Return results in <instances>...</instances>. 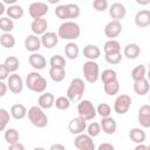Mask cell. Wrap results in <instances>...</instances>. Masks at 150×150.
<instances>
[{"label": "cell", "instance_id": "6da1fadb", "mask_svg": "<svg viewBox=\"0 0 150 150\" xmlns=\"http://www.w3.org/2000/svg\"><path fill=\"white\" fill-rule=\"evenodd\" d=\"M81 34V28L79 23L74 21H64L63 23L60 25L57 29V35L59 38L63 40H76Z\"/></svg>", "mask_w": 150, "mask_h": 150}, {"label": "cell", "instance_id": "7a4b0ae2", "mask_svg": "<svg viewBox=\"0 0 150 150\" xmlns=\"http://www.w3.org/2000/svg\"><path fill=\"white\" fill-rule=\"evenodd\" d=\"M26 87L34 91V93H38V94H41V93H45L46 88H47V81L46 79L39 74L38 71H30L27 74L26 76Z\"/></svg>", "mask_w": 150, "mask_h": 150}, {"label": "cell", "instance_id": "3957f363", "mask_svg": "<svg viewBox=\"0 0 150 150\" xmlns=\"http://www.w3.org/2000/svg\"><path fill=\"white\" fill-rule=\"evenodd\" d=\"M84 90H86L84 81L80 77H76L71 80L66 94H67V97L70 100V102H79V101H82Z\"/></svg>", "mask_w": 150, "mask_h": 150}, {"label": "cell", "instance_id": "277c9868", "mask_svg": "<svg viewBox=\"0 0 150 150\" xmlns=\"http://www.w3.org/2000/svg\"><path fill=\"white\" fill-rule=\"evenodd\" d=\"M28 118L30 123L36 128H45L48 124V117L45 114L43 109L39 105H33L28 109Z\"/></svg>", "mask_w": 150, "mask_h": 150}, {"label": "cell", "instance_id": "5b68a950", "mask_svg": "<svg viewBox=\"0 0 150 150\" xmlns=\"http://www.w3.org/2000/svg\"><path fill=\"white\" fill-rule=\"evenodd\" d=\"M84 79L89 83H95L100 77V67L95 61H86L82 66Z\"/></svg>", "mask_w": 150, "mask_h": 150}, {"label": "cell", "instance_id": "8992f818", "mask_svg": "<svg viewBox=\"0 0 150 150\" xmlns=\"http://www.w3.org/2000/svg\"><path fill=\"white\" fill-rule=\"evenodd\" d=\"M77 114L81 118H83L86 121H90V120L95 118V116L97 115V111L91 101L82 100L77 104Z\"/></svg>", "mask_w": 150, "mask_h": 150}, {"label": "cell", "instance_id": "52a82bcc", "mask_svg": "<svg viewBox=\"0 0 150 150\" xmlns=\"http://www.w3.org/2000/svg\"><path fill=\"white\" fill-rule=\"evenodd\" d=\"M130 105H131V97L127 94H121L116 97L114 102V110L118 115H124L130 109Z\"/></svg>", "mask_w": 150, "mask_h": 150}, {"label": "cell", "instance_id": "ba28073f", "mask_svg": "<svg viewBox=\"0 0 150 150\" xmlns=\"http://www.w3.org/2000/svg\"><path fill=\"white\" fill-rule=\"evenodd\" d=\"M49 8H48V5L46 2H42V1H36V2H32L29 5V8H28V12H29V15L36 20V19H42L47 13H48Z\"/></svg>", "mask_w": 150, "mask_h": 150}, {"label": "cell", "instance_id": "9c48e42d", "mask_svg": "<svg viewBox=\"0 0 150 150\" xmlns=\"http://www.w3.org/2000/svg\"><path fill=\"white\" fill-rule=\"evenodd\" d=\"M74 145L79 150H95V143L93 141V137H90L88 134L77 135L75 137Z\"/></svg>", "mask_w": 150, "mask_h": 150}, {"label": "cell", "instance_id": "30bf717a", "mask_svg": "<svg viewBox=\"0 0 150 150\" xmlns=\"http://www.w3.org/2000/svg\"><path fill=\"white\" fill-rule=\"evenodd\" d=\"M87 127H88L87 125V121L83 120V118H81L80 116L71 118L69 121V123H68V130H69V132L73 134V135H76V136L83 134V131L87 129Z\"/></svg>", "mask_w": 150, "mask_h": 150}, {"label": "cell", "instance_id": "8fae6325", "mask_svg": "<svg viewBox=\"0 0 150 150\" xmlns=\"http://www.w3.org/2000/svg\"><path fill=\"white\" fill-rule=\"evenodd\" d=\"M122 32V23L118 20H111L109 21L104 27V34L109 40H115Z\"/></svg>", "mask_w": 150, "mask_h": 150}, {"label": "cell", "instance_id": "7c38bea8", "mask_svg": "<svg viewBox=\"0 0 150 150\" xmlns=\"http://www.w3.org/2000/svg\"><path fill=\"white\" fill-rule=\"evenodd\" d=\"M23 84H25L23 80L20 75H18L15 73L9 75L8 81H7V86H8L9 91H12L13 94H20L23 90Z\"/></svg>", "mask_w": 150, "mask_h": 150}, {"label": "cell", "instance_id": "4fadbf2b", "mask_svg": "<svg viewBox=\"0 0 150 150\" xmlns=\"http://www.w3.org/2000/svg\"><path fill=\"white\" fill-rule=\"evenodd\" d=\"M42 43H41V38H39L38 35H34V34H30V35H27L26 39H25V48L30 52L32 54L33 53H38V50L41 48Z\"/></svg>", "mask_w": 150, "mask_h": 150}, {"label": "cell", "instance_id": "5bb4252c", "mask_svg": "<svg viewBox=\"0 0 150 150\" xmlns=\"http://www.w3.org/2000/svg\"><path fill=\"white\" fill-rule=\"evenodd\" d=\"M109 14L112 18V20H118L120 21L127 14L125 6L123 4H121V2H114L109 7Z\"/></svg>", "mask_w": 150, "mask_h": 150}, {"label": "cell", "instance_id": "9a60e30c", "mask_svg": "<svg viewBox=\"0 0 150 150\" xmlns=\"http://www.w3.org/2000/svg\"><path fill=\"white\" fill-rule=\"evenodd\" d=\"M28 62L36 70H41L47 66V60L45 59V56L42 54H39V53L30 54L28 57Z\"/></svg>", "mask_w": 150, "mask_h": 150}, {"label": "cell", "instance_id": "2e32d148", "mask_svg": "<svg viewBox=\"0 0 150 150\" xmlns=\"http://www.w3.org/2000/svg\"><path fill=\"white\" fill-rule=\"evenodd\" d=\"M135 25L139 28L148 27L150 25V11L141 9L135 15Z\"/></svg>", "mask_w": 150, "mask_h": 150}, {"label": "cell", "instance_id": "e0dca14e", "mask_svg": "<svg viewBox=\"0 0 150 150\" xmlns=\"http://www.w3.org/2000/svg\"><path fill=\"white\" fill-rule=\"evenodd\" d=\"M138 123L143 128H150V105L143 104L138 109Z\"/></svg>", "mask_w": 150, "mask_h": 150}, {"label": "cell", "instance_id": "ac0fdd59", "mask_svg": "<svg viewBox=\"0 0 150 150\" xmlns=\"http://www.w3.org/2000/svg\"><path fill=\"white\" fill-rule=\"evenodd\" d=\"M47 28H48V22L46 19H36L33 20L32 25H30V29L33 32L34 35H43L45 33H47Z\"/></svg>", "mask_w": 150, "mask_h": 150}, {"label": "cell", "instance_id": "d6986e66", "mask_svg": "<svg viewBox=\"0 0 150 150\" xmlns=\"http://www.w3.org/2000/svg\"><path fill=\"white\" fill-rule=\"evenodd\" d=\"M41 43L48 49L54 48L59 43V35L54 32H47L41 36Z\"/></svg>", "mask_w": 150, "mask_h": 150}, {"label": "cell", "instance_id": "ffe728a7", "mask_svg": "<svg viewBox=\"0 0 150 150\" xmlns=\"http://www.w3.org/2000/svg\"><path fill=\"white\" fill-rule=\"evenodd\" d=\"M38 105L42 109H50L55 105V97L52 93H42L38 98Z\"/></svg>", "mask_w": 150, "mask_h": 150}, {"label": "cell", "instance_id": "44dd1931", "mask_svg": "<svg viewBox=\"0 0 150 150\" xmlns=\"http://www.w3.org/2000/svg\"><path fill=\"white\" fill-rule=\"evenodd\" d=\"M83 56L88 59V61H95L101 56V50L96 45H87L83 48Z\"/></svg>", "mask_w": 150, "mask_h": 150}, {"label": "cell", "instance_id": "7402d4cb", "mask_svg": "<svg viewBox=\"0 0 150 150\" xmlns=\"http://www.w3.org/2000/svg\"><path fill=\"white\" fill-rule=\"evenodd\" d=\"M101 128L103 130V132H105L107 135H112L116 132L117 129V124L116 121L112 117H105V118H101Z\"/></svg>", "mask_w": 150, "mask_h": 150}, {"label": "cell", "instance_id": "603a6c76", "mask_svg": "<svg viewBox=\"0 0 150 150\" xmlns=\"http://www.w3.org/2000/svg\"><path fill=\"white\" fill-rule=\"evenodd\" d=\"M145 137H146V135H145L144 130L141 129V128H132V129H130V131H129V138H130L134 143H136V144H142V143H144Z\"/></svg>", "mask_w": 150, "mask_h": 150}, {"label": "cell", "instance_id": "cb8c5ba5", "mask_svg": "<svg viewBox=\"0 0 150 150\" xmlns=\"http://www.w3.org/2000/svg\"><path fill=\"white\" fill-rule=\"evenodd\" d=\"M141 53V48L137 43H128L124 49H123V54L127 59H130V60H134L136 57H138Z\"/></svg>", "mask_w": 150, "mask_h": 150}, {"label": "cell", "instance_id": "d4e9b609", "mask_svg": "<svg viewBox=\"0 0 150 150\" xmlns=\"http://www.w3.org/2000/svg\"><path fill=\"white\" fill-rule=\"evenodd\" d=\"M27 114H28L27 108L23 104L16 103V104H13L11 107V115L15 120H22V118H25L27 116Z\"/></svg>", "mask_w": 150, "mask_h": 150}, {"label": "cell", "instance_id": "484cf974", "mask_svg": "<svg viewBox=\"0 0 150 150\" xmlns=\"http://www.w3.org/2000/svg\"><path fill=\"white\" fill-rule=\"evenodd\" d=\"M149 89H150V84H149L148 79H143L134 83V91L139 96H144L145 94H148Z\"/></svg>", "mask_w": 150, "mask_h": 150}, {"label": "cell", "instance_id": "4316f807", "mask_svg": "<svg viewBox=\"0 0 150 150\" xmlns=\"http://www.w3.org/2000/svg\"><path fill=\"white\" fill-rule=\"evenodd\" d=\"M103 50H104V55L117 54L121 53V45L117 40H108L103 46Z\"/></svg>", "mask_w": 150, "mask_h": 150}, {"label": "cell", "instance_id": "83f0119b", "mask_svg": "<svg viewBox=\"0 0 150 150\" xmlns=\"http://www.w3.org/2000/svg\"><path fill=\"white\" fill-rule=\"evenodd\" d=\"M79 53H80V49H79V46L75 42H68L64 46V54H66L67 59L75 60V59H77Z\"/></svg>", "mask_w": 150, "mask_h": 150}, {"label": "cell", "instance_id": "f1b7e54d", "mask_svg": "<svg viewBox=\"0 0 150 150\" xmlns=\"http://www.w3.org/2000/svg\"><path fill=\"white\" fill-rule=\"evenodd\" d=\"M6 14L9 19H21L23 16V8L20 5H11L6 9Z\"/></svg>", "mask_w": 150, "mask_h": 150}, {"label": "cell", "instance_id": "f546056e", "mask_svg": "<svg viewBox=\"0 0 150 150\" xmlns=\"http://www.w3.org/2000/svg\"><path fill=\"white\" fill-rule=\"evenodd\" d=\"M0 43L4 48L11 49L15 46V38L11 33H2L0 36Z\"/></svg>", "mask_w": 150, "mask_h": 150}, {"label": "cell", "instance_id": "4dcf8cb0", "mask_svg": "<svg viewBox=\"0 0 150 150\" xmlns=\"http://www.w3.org/2000/svg\"><path fill=\"white\" fill-rule=\"evenodd\" d=\"M4 137H5V141L9 145L14 144V143H18L19 142V131L16 129H14V128H9V129L5 130Z\"/></svg>", "mask_w": 150, "mask_h": 150}, {"label": "cell", "instance_id": "1f68e13d", "mask_svg": "<svg viewBox=\"0 0 150 150\" xmlns=\"http://www.w3.org/2000/svg\"><path fill=\"white\" fill-rule=\"evenodd\" d=\"M103 89H104V91H105L107 95L114 96V95H116L120 91V82L117 80H115V81L104 83L103 84Z\"/></svg>", "mask_w": 150, "mask_h": 150}, {"label": "cell", "instance_id": "d6a6232c", "mask_svg": "<svg viewBox=\"0 0 150 150\" xmlns=\"http://www.w3.org/2000/svg\"><path fill=\"white\" fill-rule=\"evenodd\" d=\"M50 68H59V69H66V59L61 55H53L49 60Z\"/></svg>", "mask_w": 150, "mask_h": 150}, {"label": "cell", "instance_id": "836d02e7", "mask_svg": "<svg viewBox=\"0 0 150 150\" xmlns=\"http://www.w3.org/2000/svg\"><path fill=\"white\" fill-rule=\"evenodd\" d=\"M145 75H146V70H145V67L143 64H138L131 70V77L135 82L145 79Z\"/></svg>", "mask_w": 150, "mask_h": 150}, {"label": "cell", "instance_id": "e575fe53", "mask_svg": "<svg viewBox=\"0 0 150 150\" xmlns=\"http://www.w3.org/2000/svg\"><path fill=\"white\" fill-rule=\"evenodd\" d=\"M49 76L54 82H62L66 77V69L50 68L49 69Z\"/></svg>", "mask_w": 150, "mask_h": 150}, {"label": "cell", "instance_id": "d590c367", "mask_svg": "<svg viewBox=\"0 0 150 150\" xmlns=\"http://www.w3.org/2000/svg\"><path fill=\"white\" fill-rule=\"evenodd\" d=\"M0 29L4 33H11L14 29V22L8 16H1L0 18Z\"/></svg>", "mask_w": 150, "mask_h": 150}, {"label": "cell", "instance_id": "8d00e7d4", "mask_svg": "<svg viewBox=\"0 0 150 150\" xmlns=\"http://www.w3.org/2000/svg\"><path fill=\"white\" fill-rule=\"evenodd\" d=\"M4 64L7 67V69L9 70V73H13V74H14V73L19 69L20 62H19V60H18L16 56H8V57L5 60Z\"/></svg>", "mask_w": 150, "mask_h": 150}, {"label": "cell", "instance_id": "74e56055", "mask_svg": "<svg viewBox=\"0 0 150 150\" xmlns=\"http://www.w3.org/2000/svg\"><path fill=\"white\" fill-rule=\"evenodd\" d=\"M100 77H101V80H102V82L104 84V83H108V82L117 80V73L114 69H105V70L102 71Z\"/></svg>", "mask_w": 150, "mask_h": 150}, {"label": "cell", "instance_id": "f35d334b", "mask_svg": "<svg viewBox=\"0 0 150 150\" xmlns=\"http://www.w3.org/2000/svg\"><path fill=\"white\" fill-rule=\"evenodd\" d=\"M55 107L59 110H67L70 107V100L67 96H59L55 100Z\"/></svg>", "mask_w": 150, "mask_h": 150}, {"label": "cell", "instance_id": "ab89813d", "mask_svg": "<svg viewBox=\"0 0 150 150\" xmlns=\"http://www.w3.org/2000/svg\"><path fill=\"white\" fill-rule=\"evenodd\" d=\"M97 115L101 116V118H105V117H110L111 114V108L108 103H100L96 108Z\"/></svg>", "mask_w": 150, "mask_h": 150}, {"label": "cell", "instance_id": "60d3db41", "mask_svg": "<svg viewBox=\"0 0 150 150\" xmlns=\"http://www.w3.org/2000/svg\"><path fill=\"white\" fill-rule=\"evenodd\" d=\"M102 131V128H101V124L97 123V122H91L88 127H87V132L90 137H96L100 135V132Z\"/></svg>", "mask_w": 150, "mask_h": 150}, {"label": "cell", "instance_id": "b9f144b4", "mask_svg": "<svg viewBox=\"0 0 150 150\" xmlns=\"http://www.w3.org/2000/svg\"><path fill=\"white\" fill-rule=\"evenodd\" d=\"M67 13H68V19H76L80 15V7L76 4H67Z\"/></svg>", "mask_w": 150, "mask_h": 150}, {"label": "cell", "instance_id": "7bdbcfd3", "mask_svg": "<svg viewBox=\"0 0 150 150\" xmlns=\"http://www.w3.org/2000/svg\"><path fill=\"white\" fill-rule=\"evenodd\" d=\"M9 122V112L5 108H0V130L4 131Z\"/></svg>", "mask_w": 150, "mask_h": 150}, {"label": "cell", "instance_id": "ee69618b", "mask_svg": "<svg viewBox=\"0 0 150 150\" xmlns=\"http://www.w3.org/2000/svg\"><path fill=\"white\" fill-rule=\"evenodd\" d=\"M55 15L61 19V20H67L68 19V13H67V7L66 5H59L55 8Z\"/></svg>", "mask_w": 150, "mask_h": 150}, {"label": "cell", "instance_id": "f6af8a7d", "mask_svg": "<svg viewBox=\"0 0 150 150\" xmlns=\"http://www.w3.org/2000/svg\"><path fill=\"white\" fill-rule=\"evenodd\" d=\"M93 7L94 9H96L97 12H104L105 9H108L109 4L107 0H95L93 2Z\"/></svg>", "mask_w": 150, "mask_h": 150}, {"label": "cell", "instance_id": "bcb514c9", "mask_svg": "<svg viewBox=\"0 0 150 150\" xmlns=\"http://www.w3.org/2000/svg\"><path fill=\"white\" fill-rule=\"evenodd\" d=\"M105 61L109 63V64H118L122 60V54L121 53H117V54H110V55H105L104 56Z\"/></svg>", "mask_w": 150, "mask_h": 150}, {"label": "cell", "instance_id": "7dc6e473", "mask_svg": "<svg viewBox=\"0 0 150 150\" xmlns=\"http://www.w3.org/2000/svg\"><path fill=\"white\" fill-rule=\"evenodd\" d=\"M8 75H9V70L7 69V67H6L4 63H1V64H0V80H1V81L6 80V79L8 80V77H9Z\"/></svg>", "mask_w": 150, "mask_h": 150}, {"label": "cell", "instance_id": "c3c4849f", "mask_svg": "<svg viewBox=\"0 0 150 150\" xmlns=\"http://www.w3.org/2000/svg\"><path fill=\"white\" fill-rule=\"evenodd\" d=\"M96 150H115V146L111 143H101Z\"/></svg>", "mask_w": 150, "mask_h": 150}, {"label": "cell", "instance_id": "681fc988", "mask_svg": "<svg viewBox=\"0 0 150 150\" xmlns=\"http://www.w3.org/2000/svg\"><path fill=\"white\" fill-rule=\"evenodd\" d=\"M8 150H26V148H25V145L23 144H21V143H14V144H11L9 146H8Z\"/></svg>", "mask_w": 150, "mask_h": 150}, {"label": "cell", "instance_id": "f907efd6", "mask_svg": "<svg viewBox=\"0 0 150 150\" xmlns=\"http://www.w3.org/2000/svg\"><path fill=\"white\" fill-rule=\"evenodd\" d=\"M7 89H8V86H7L4 81H0V96H1V97L6 95Z\"/></svg>", "mask_w": 150, "mask_h": 150}, {"label": "cell", "instance_id": "816d5d0a", "mask_svg": "<svg viewBox=\"0 0 150 150\" xmlns=\"http://www.w3.org/2000/svg\"><path fill=\"white\" fill-rule=\"evenodd\" d=\"M49 150H66V148H64V145L61 144V143H54V144L50 145Z\"/></svg>", "mask_w": 150, "mask_h": 150}, {"label": "cell", "instance_id": "f5cc1de1", "mask_svg": "<svg viewBox=\"0 0 150 150\" xmlns=\"http://www.w3.org/2000/svg\"><path fill=\"white\" fill-rule=\"evenodd\" d=\"M134 150H148V146L146 145H144L143 143L142 144H137L136 146H135V149Z\"/></svg>", "mask_w": 150, "mask_h": 150}, {"label": "cell", "instance_id": "db71d44e", "mask_svg": "<svg viewBox=\"0 0 150 150\" xmlns=\"http://www.w3.org/2000/svg\"><path fill=\"white\" fill-rule=\"evenodd\" d=\"M4 12H5V4L1 1L0 2V14H2Z\"/></svg>", "mask_w": 150, "mask_h": 150}, {"label": "cell", "instance_id": "11a10c76", "mask_svg": "<svg viewBox=\"0 0 150 150\" xmlns=\"http://www.w3.org/2000/svg\"><path fill=\"white\" fill-rule=\"evenodd\" d=\"M136 2L138 4V5H148V4H150V1L148 0V1H141V0H136Z\"/></svg>", "mask_w": 150, "mask_h": 150}, {"label": "cell", "instance_id": "9f6ffc18", "mask_svg": "<svg viewBox=\"0 0 150 150\" xmlns=\"http://www.w3.org/2000/svg\"><path fill=\"white\" fill-rule=\"evenodd\" d=\"M2 2H4V4H13V5H15V4H14L15 0H4Z\"/></svg>", "mask_w": 150, "mask_h": 150}, {"label": "cell", "instance_id": "6f0895ef", "mask_svg": "<svg viewBox=\"0 0 150 150\" xmlns=\"http://www.w3.org/2000/svg\"><path fill=\"white\" fill-rule=\"evenodd\" d=\"M33 150H47V149H45L43 146H36V148H34Z\"/></svg>", "mask_w": 150, "mask_h": 150}, {"label": "cell", "instance_id": "680465c9", "mask_svg": "<svg viewBox=\"0 0 150 150\" xmlns=\"http://www.w3.org/2000/svg\"><path fill=\"white\" fill-rule=\"evenodd\" d=\"M146 76H148V81H149V82H150V70H149V71H148V75H146Z\"/></svg>", "mask_w": 150, "mask_h": 150}, {"label": "cell", "instance_id": "91938a15", "mask_svg": "<svg viewBox=\"0 0 150 150\" xmlns=\"http://www.w3.org/2000/svg\"><path fill=\"white\" fill-rule=\"evenodd\" d=\"M148 150H150V144H149V145H148Z\"/></svg>", "mask_w": 150, "mask_h": 150}, {"label": "cell", "instance_id": "94428289", "mask_svg": "<svg viewBox=\"0 0 150 150\" xmlns=\"http://www.w3.org/2000/svg\"><path fill=\"white\" fill-rule=\"evenodd\" d=\"M149 70H150V62H149Z\"/></svg>", "mask_w": 150, "mask_h": 150}, {"label": "cell", "instance_id": "6125c7cd", "mask_svg": "<svg viewBox=\"0 0 150 150\" xmlns=\"http://www.w3.org/2000/svg\"><path fill=\"white\" fill-rule=\"evenodd\" d=\"M149 101H150V96H149Z\"/></svg>", "mask_w": 150, "mask_h": 150}]
</instances>
